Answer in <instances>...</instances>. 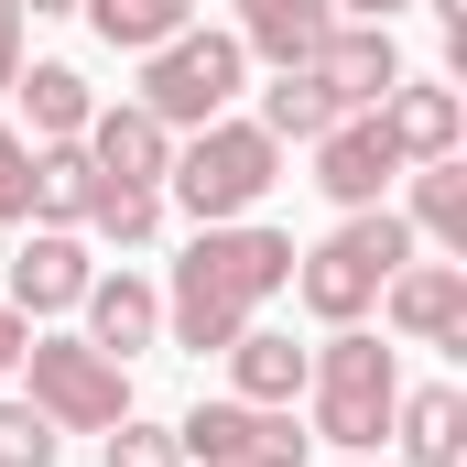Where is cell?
<instances>
[{"label":"cell","mask_w":467,"mask_h":467,"mask_svg":"<svg viewBox=\"0 0 467 467\" xmlns=\"http://www.w3.org/2000/svg\"><path fill=\"white\" fill-rule=\"evenodd\" d=\"M380 130L402 141V163H446L467 141V99L446 88V77H402L391 99H380Z\"/></svg>","instance_id":"cell-12"},{"label":"cell","mask_w":467,"mask_h":467,"mask_svg":"<svg viewBox=\"0 0 467 467\" xmlns=\"http://www.w3.org/2000/svg\"><path fill=\"white\" fill-rule=\"evenodd\" d=\"M218 358H229L239 402H294V391H305V348H294L283 327H239V337H229Z\"/></svg>","instance_id":"cell-17"},{"label":"cell","mask_w":467,"mask_h":467,"mask_svg":"<svg viewBox=\"0 0 467 467\" xmlns=\"http://www.w3.org/2000/svg\"><path fill=\"white\" fill-rule=\"evenodd\" d=\"M316 77H327L337 109H380V99L402 88V44H391V22H337V33L316 44Z\"/></svg>","instance_id":"cell-10"},{"label":"cell","mask_w":467,"mask_h":467,"mask_svg":"<svg viewBox=\"0 0 467 467\" xmlns=\"http://www.w3.org/2000/svg\"><path fill=\"white\" fill-rule=\"evenodd\" d=\"M88 163L109 174V185H163V163H174V130L141 109V99H119V109H88Z\"/></svg>","instance_id":"cell-11"},{"label":"cell","mask_w":467,"mask_h":467,"mask_svg":"<svg viewBox=\"0 0 467 467\" xmlns=\"http://www.w3.org/2000/svg\"><path fill=\"white\" fill-rule=\"evenodd\" d=\"M348 11H358V22H391V11H402V0H348Z\"/></svg>","instance_id":"cell-30"},{"label":"cell","mask_w":467,"mask_h":467,"mask_svg":"<svg viewBox=\"0 0 467 467\" xmlns=\"http://www.w3.org/2000/svg\"><path fill=\"white\" fill-rule=\"evenodd\" d=\"M283 283H294V239H283V229H250V218H218V229H196V250L174 261L163 327H174V348L207 358V348H229Z\"/></svg>","instance_id":"cell-1"},{"label":"cell","mask_w":467,"mask_h":467,"mask_svg":"<svg viewBox=\"0 0 467 467\" xmlns=\"http://www.w3.org/2000/svg\"><path fill=\"white\" fill-rule=\"evenodd\" d=\"M337 33V0H239V55L272 66H316V44Z\"/></svg>","instance_id":"cell-15"},{"label":"cell","mask_w":467,"mask_h":467,"mask_svg":"<svg viewBox=\"0 0 467 467\" xmlns=\"http://www.w3.org/2000/svg\"><path fill=\"white\" fill-rule=\"evenodd\" d=\"M435 22H446V66H467V0H435Z\"/></svg>","instance_id":"cell-29"},{"label":"cell","mask_w":467,"mask_h":467,"mask_svg":"<svg viewBox=\"0 0 467 467\" xmlns=\"http://www.w3.org/2000/svg\"><path fill=\"white\" fill-rule=\"evenodd\" d=\"M22 11H77V0H22Z\"/></svg>","instance_id":"cell-31"},{"label":"cell","mask_w":467,"mask_h":467,"mask_svg":"<svg viewBox=\"0 0 467 467\" xmlns=\"http://www.w3.org/2000/svg\"><path fill=\"white\" fill-rule=\"evenodd\" d=\"M77 305H88V348H109V358H130V348L163 337V294H152L141 272H99Z\"/></svg>","instance_id":"cell-14"},{"label":"cell","mask_w":467,"mask_h":467,"mask_svg":"<svg viewBox=\"0 0 467 467\" xmlns=\"http://www.w3.org/2000/svg\"><path fill=\"white\" fill-rule=\"evenodd\" d=\"M380 305L413 348H467V261H402L380 283Z\"/></svg>","instance_id":"cell-9"},{"label":"cell","mask_w":467,"mask_h":467,"mask_svg":"<svg viewBox=\"0 0 467 467\" xmlns=\"http://www.w3.org/2000/svg\"><path fill=\"white\" fill-rule=\"evenodd\" d=\"M88 185H99L88 141H44V152H33V207H22V218H44V229H77V218H88Z\"/></svg>","instance_id":"cell-18"},{"label":"cell","mask_w":467,"mask_h":467,"mask_svg":"<svg viewBox=\"0 0 467 467\" xmlns=\"http://www.w3.org/2000/svg\"><path fill=\"white\" fill-rule=\"evenodd\" d=\"M391 446L413 467H457L467 457V391H446V380L402 391V402H391Z\"/></svg>","instance_id":"cell-16"},{"label":"cell","mask_w":467,"mask_h":467,"mask_svg":"<svg viewBox=\"0 0 467 467\" xmlns=\"http://www.w3.org/2000/svg\"><path fill=\"white\" fill-rule=\"evenodd\" d=\"M305 391H316V435H327V446H348V457L391 446V402H402V369H391V348H380V337L337 327L327 348H305Z\"/></svg>","instance_id":"cell-4"},{"label":"cell","mask_w":467,"mask_h":467,"mask_svg":"<svg viewBox=\"0 0 467 467\" xmlns=\"http://www.w3.org/2000/svg\"><path fill=\"white\" fill-rule=\"evenodd\" d=\"M88 229L119 239V250H141V239L163 229V185H109V174H99V185H88Z\"/></svg>","instance_id":"cell-23"},{"label":"cell","mask_w":467,"mask_h":467,"mask_svg":"<svg viewBox=\"0 0 467 467\" xmlns=\"http://www.w3.org/2000/svg\"><path fill=\"white\" fill-rule=\"evenodd\" d=\"M77 11L99 22L109 55H152V44H174V33L196 22V0H77Z\"/></svg>","instance_id":"cell-19"},{"label":"cell","mask_w":467,"mask_h":467,"mask_svg":"<svg viewBox=\"0 0 467 467\" xmlns=\"http://www.w3.org/2000/svg\"><path fill=\"white\" fill-rule=\"evenodd\" d=\"M22 77V0H0V88Z\"/></svg>","instance_id":"cell-27"},{"label":"cell","mask_w":467,"mask_h":467,"mask_svg":"<svg viewBox=\"0 0 467 467\" xmlns=\"http://www.w3.org/2000/svg\"><path fill=\"white\" fill-rule=\"evenodd\" d=\"M163 185H174V207L196 218V229H218V218H250L272 185H283V141L261 130V119H207L174 163H163Z\"/></svg>","instance_id":"cell-2"},{"label":"cell","mask_w":467,"mask_h":467,"mask_svg":"<svg viewBox=\"0 0 467 467\" xmlns=\"http://www.w3.org/2000/svg\"><path fill=\"white\" fill-rule=\"evenodd\" d=\"M0 272H11V316H66L99 272H88V250L66 229H33V250H0Z\"/></svg>","instance_id":"cell-13"},{"label":"cell","mask_w":467,"mask_h":467,"mask_svg":"<svg viewBox=\"0 0 467 467\" xmlns=\"http://www.w3.org/2000/svg\"><path fill=\"white\" fill-rule=\"evenodd\" d=\"M11 88H22V109H33V130H44V141H77V130H88V109H99L77 66H22Z\"/></svg>","instance_id":"cell-20"},{"label":"cell","mask_w":467,"mask_h":467,"mask_svg":"<svg viewBox=\"0 0 467 467\" xmlns=\"http://www.w3.org/2000/svg\"><path fill=\"white\" fill-rule=\"evenodd\" d=\"M413 261V229L391 218V207H348V229L316 239V250H294V294L327 316V327H358L369 305H380V283Z\"/></svg>","instance_id":"cell-3"},{"label":"cell","mask_w":467,"mask_h":467,"mask_svg":"<svg viewBox=\"0 0 467 467\" xmlns=\"http://www.w3.org/2000/svg\"><path fill=\"white\" fill-rule=\"evenodd\" d=\"M22 348H33V316H11V305H0V380L22 369Z\"/></svg>","instance_id":"cell-28"},{"label":"cell","mask_w":467,"mask_h":467,"mask_svg":"<svg viewBox=\"0 0 467 467\" xmlns=\"http://www.w3.org/2000/svg\"><path fill=\"white\" fill-rule=\"evenodd\" d=\"M109 467H185V446H174V424L119 413V424H109Z\"/></svg>","instance_id":"cell-24"},{"label":"cell","mask_w":467,"mask_h":467,"mask_svg":"<svg viewBox=\"0 0 467 467\" xmlns=\"http://www.w3.org/2000/svg\"><path fill=\"white\" fill-rule=\"evenodd\" d=\"M402 229H424V239H446V250H457V261H467V163H457V152H446V163H424V174H413V218H402Z\"/></svg>","instance_id":"cell-22"},{"label":"cell","mask_w":467,"mask_h":467,"mask_svg":"<svg viewBox=\"0 0 467 467\" xmlns=\"http://www.w3.org/2000/svg\"><path fill=\"white\" fill-rule=\"evenodd\" d=\"M391 174H402V141L380 130V109H337L316 130V185H327L337 207H380Z\"/></svg>","instance_id":"cell-8"},{"label":"cell","mask_w":467,"mask_h":467,"mask_svg":"<svg viewBox=\"0 0 467 467\" xmlns=\"http://www.w3.org/2000/svg\"><path fill=\"white\" fill-rule=\"evenodd\" d=\"M327 119H337V99H327L316 66H283V77L261 88V130H272V141H316Z\"/></svg>","instance_id":"cell-21"},{"label":"cell","mask_w":467,"mask_h":467,"mask_svg":"<svg viewBox=\"0 0 467 467\" xmlns=\"http://www.w3.org/2000/svg\"><path fill=\"white\" fill-rule=\"evenodd\" d=\"M0 467H55V424L33 402H0Z\"/></svg>","instance_id":"cell-25"},{"label":"cell","mask_w":467,"mask_h":467,"mask_svg":"<svg viewBox=\"0 0 467 467\" xmlns=\"http://www.w3.org/2000/svg\"><path fill=\"white\" fill-rule=\"evenodd\" d=\"M22 369H33V413H44L55 435H109L119 413H130L119 358L88 348V337H33V348H22Z\"/></svg>","instance_id":"cell-6"},{"label":"cell","mask_w":467,"mask_h":467,"mask_svg":"<svg viewBox=\"0 0 467 467\" xmlns=\"http://www.w3.org/2000/svg\"><path fill=\"white\" fill-rule=\"evenodd\" d=\"M239 33H174V44H152L141 55V109L163 119V130H207V119H229V99H239Z\"/></svg>","instance_id":"cell-5"},{"label":"cell","mask_w":467,"mask_h":467,"mask_svg":"<svg viewBox=\"0 0 467 467\" xmlns=\"http://www.w3.org/2000/svg\"><path fill=\"white\" fill-rule=\"evenodd\" d=\"M185 467H305V435H294V402H196L174 424Z\"/></svg>","instance_id":"cell-7"},{"label":"cell","mask_w":467,"mask_h":467,"mask_svg":"<svg viewBox=\"0 0 467 467\" xmlns=\"http://www.w3.org/2000/svg\"><path fill=\"white\" fill-rule=\"evenodd\" d=\"M22 207H33V141L0 130V218H22Z\"/></svg>","instance_id":"cell-26"}]
</instances>
